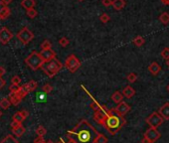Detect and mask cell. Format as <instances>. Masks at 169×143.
I'll return each mask as SVG.
<instances>
[{
    "instance_id": "1",
    "label": "cell",
    "mask_w": 169,
    "mask_h": 143,
    "mask_svg": "<svg viewBox=\"0 0 169 143\" xmlns=\"http://www.w3.org/2000/svg\"><path fill=\"white\" fill-rule=\"evenodd\" d=\"M88 95L92 101V102L91 103V108L94 111H100L105 115V122H103L102 126H105L108 133H111L112 135H116L117 133H118L127 123V120L124 119V117L117 113L116 108H107L106 106H102L100 102H97L89 92Z\"/></svg>"
},
{
    "instance_id": "2",
    "label": "cell",
    "mask_w": 169,
    "mask_h": 143,
    "mask_svg": "<svg viewBox=\"0 0 169 143\" xmlns=\"http://www.w3.org/2000/svg\"><path fill=\"white\" fill-rule=\"evenodd\" d=\"M100 133L88 120L82 119L73 129L67 132L68 139L75 143H96Z\"/></svg>"
},
{
    "instance_id": "3",
    "label": "cell",
    "mask_w": 169,
    "mask_h": 143,
    "mask_svg": "<svg viewBox=\"0 0 169 143\" xmlns=\"http://www.w3.org/2000/svg\"><path fill=\"white\" fill-rule=\"evenodd\" d=\"M62 68H63V64L55 58L52 61L45 63L42 66L41 69L49 78H53V76H55L62 70Z\"/></svg>"
},
{
    "instance_id": "4",
    "label": "cell",
    "mask_w": 169,
    "mask_h": 143,
    "mask_svg": "<svg viewBox=\"0 0 169 143\" xmlns=\"http://www.w3.org/2000/svg\"><path fill=\"white\" fill-rule=\"evenodd\" d=\"M25 64L28 66L31 70L37 71L42 68V66L45 64V62L43 61V59L41 58L40 53L33 51L25 59Z\"/></svg>"
},
{
    "instance_id": "5",
    "label": "cell",
    "mask_w": 169,
    "mask_h": 143,
    "mask_svg": "<svg viewBox=\"0 0 169 143\" xmlns=\"http://www.w3.org/2000/svg\"><path fill=\"white\" fill-rule=\"evenodd\" d=\"M65 67H66L71 73H76L81 67V62L75 55H70L65 61Z\"/></svg>"
},
{
    "instance_id": "6",
    "label": "cell",
    "mask_w": 169,
    "mask_h": 143,
    "mask_svg": "<svg viewBox=\"0 0 169 143\" xmlns=\"http://www.w3.org/2000/svg\"><path fill=\"white\" fill-rule=\"evenodd\" d=\"M17 38L23 45H27V44H29L34 39V34H33V32L30 31L27 27H24V28H22L18 32Z\"/></svg>"
},
{
    "instance_id": "7",
    "label": "cell",
    "mask_w": 169,
    "mask_h": 143,
    "mask_svg": "<svg viewBox=\"0 0 169 143\" xmlns=\"http://www.w3.org/2000/svg\"><path fill=\"white\" fill-rule=\"evenodd\" d=\"M145 121L150 126V127L157 128L163 123L164 119H163V117L158 112H152L148 117H146Z\"/></svg>"
},
{
    "instance_id": "8",
    "label": "cell",
    "mask_w": 169,
    "mask_h": 143,
    "mask_svg": "<svg viewBox=\"0 0 169 143\" xmlns=\"http://www.w3.org/2000/svg\"><path fill=\"white\" fill-rule=\"evenodd\" d=\"M160 132L157 130V128H152L150 127L149 129L146 130V132L144 133V137H146L147 139H148L151 143H154L156 142L158 139L160 138Z\"/></svg>"
},
{
    "instance_id": "9",
    "label": "cell",
    "mask_w": 169,
    "mask_h": 143,
    "mask_svg": "<svg viewBox=\"0 0 169 143\" xmlns=\"http://www.w3.org/2000/svg\"><path fill=\"white\" fill-rule=\"evenodd\" d=\"M12 38H13V34L10 32L8 28L3 27V28L0 29V43H2L3 45H6Z\"/></svg>"
},
{
    "instance_id": "10",
    "label": "cell",
    "mask_w": 169,
    "mask_h": 143,
    "mask_svg": "<svg viewBox=\"0 0 169 143\" xmlns=\"http://www.w3.org/2000/svg\"><path fill=\"white\" fill-rule=\"evenodd\" d=\"M40 56L43 59V61L45 63L52 61L53 59L56 58V53L54 52L52 49H49V50H41L40 52Z\"/></svg>"
},
{
    "instance_id": "11",
    "label": "cell",
    "mask_w": 169,
    "mask_h": 143,
    "mask_svg": "<svg viewBox=\"0 0 169 143\" xmlns=\"http://www.w3.org/2000/svg\"><path fill=\"white\" fill-rule=\"evenodd\" d=\"M130 106L128 103H127L125 101H122L121 103L117 104V106L116 107V111H117V113L122 116H124L125 114L128 113V111H130Z\"/></svg>"
},
{
    "instance_id": "12",
    "label": "cell",
    "mask_w": 169,
    "mask_h": 143,
    "mask_svg": "<svg viewBox=\"0 0 169 143\" xmlns=\"http://www.w3.org/2000/svg\"><path fill=\"white\" fill-rule=\"evenodd\" d=\"M158 113L163 117L164 120L169 119V102H165L163 106L158 109Z\"/></svg>"
},
{
    "instance_id": "13",
    "label": "cell",
    "mask_w": 169,
    "mask_h": 143,
    "mask_svg": "<svg viewBox=\"0 0 169 143\" xmlns=\"http://www.w3.org/2000/svg\"><path fill=\"white\" fill-rule=\"evenodd\" d=\"M148 71H149V73L152 76H157L158 74L160 73V71H161V66L158 64L157 62H152L148 66Z\"/></svg>"
},
{
    "instance_id": "14",
    "label": "cell",
    "mask_w": 169,
    "mask_h": 143,
    "mask_svg": "<svg viewBox=\"0 0 169 143\" xmlns=\"http://www.w3.org/2000/svg\"><path fill=\"white\" fill-rule=\"evenodd\" d=\"M29 92H31V91H30V89H29V86H28V84H24L23 86H21V89H20V91L16 93L20 98H23L28 95Z\"/></svg>"
},
{
    "instance_id": "15",
    "label": "cell",
    "mask_w": 169,
    "mask_h": 143,
    "mask_svg": "<svg viewBox=\"0 0 169 143\" xmlns=\"http://www.w3.org/2000/svg\"><path fill=\"white\" fill-rule=\"evenodd\" d=\"M122 95L127 98H132L134 96V95H135V91H134V89L132 86H127L122 91Z\"/></svg>"
},
{
    "instance_id": "16",
    "label": "cell",
    "mask_w": 169,
    "mask_h": 143,
    "mask_svg": "<svg viewBox=\"0 0 169 143\" xmlns=\"http://www.w3.org/2000/svg\"><path fill=\"white\" fill-rule=\"evenodd\" d=\"M94 119L95 121H97L99 124L103 125V122H105V115L103 113L100 111H94Z\"/></svg>"
},
{
    "instance_id": "17",
    "label": "cell",
    "mask_w": 169,
    "mask_h": 143,
    "mask_svg": "<svg viewBox=\"0 0 169 143\" xmlns=\"http://www.w3.org/2000/svg\"><path fill=\"white\" fill-rule=\"evenodd\" d=\"M8 100L10 101L11 104H13V106H17L18 104L21 102V101H22V98H20L17 95H16V93H11V92H10Z\"/></svg>"
},
{
    "instance_id": "18",
    "label": "cell",
    "mask_w": 169,
    "mask_h": 143,
    "mask_svg": "<svg viewBox=\"0 0 169 143\" xmlns=\"http://www.w3.org/2000/svg\"><path fill=\"white\" fill-rule=\"evenodd\" d=\"M35 5H36L35 0H22V2H21V6L26 10L34 8Z\"/></svg>"
},
{
    "instance_id": "19",
    "label": "cell",
    "mask_w": 169,
    "mask_h": 143,
    "mask_svg": "<svg viewBox=\"0 0 169 143\" xmlns=\"http://www.w3.org/2000/svg\"><path fill=\"white\" fill-rule=\"evenodd\" d=\"M123 95H122V92L121 91H114L112 93V100L116 102V103H121L122 101H123Z\"/></svg>"
},
{
    "instance_id": "20",
    "label": "cell",
    "mask_w": 169,
    "mask_h": 143,
    "mask_svg": "<svg viewBox=\"0 0 169 143\" xmlns=\"http://www.w3.org/2000/svg\"><path fill=\"white\" fill-rule=\"evenodd\" d=\"M125 3L124 0H112V6L116 10H122L125 7Z\"/></svg>"
},
{
    "instance_id": "21",
    "label": "cell",
    "mask_w": 169,
    "mask_h": 143,
    "mask_svg": "<svg viewBox=\"0 0 169 143\" xmlns=\"http://www.w3.org/2000/svg\"><path fill=\"white\" fill-rule=\"evenodd\" d=\"M12 132L14 135H16L17 137H20V136H22L24 133H25V127L22 125V124H20L18 125L16 128H13L12 129Z\"/></svg>"
},
{
    "instance_id": "22",
    "label": "cell",
    "mask_w": 169,
    "mask_h": 143,
    "mask_svg": "<svg viewBox=\"0 0 169 143\" xmlns=\"http://www.w3.org/2000/svg\"><path fill=\"white\" fill-rule=\"evenodd\" d=\"M0 143H20L17 139L13 137V135H6L4 138L0 141Z\"/></svg>"
},
{
    "instance_id": "23",
    "label": "cell",
    "mask_w": 169,
    "mask_h": 143,
    "mask_svg": "<svg viewBox=\"0 0 169 143\" xmlns=\"http://www.w3.org/2000/svg\"><path fill=\"white\" fill-rule=\"evenodd\" d=\"M132 43L136 47H141L145 43V40H144V38L142 36H137L132 40Z\"/></svg>"
},
{
    "instance_id": "24",
    "label": "cell",
    "mask_w": 169,
    "mask_h": 143,
    "mask_svg": "<svg viewBox=\"0 0 169 143\" xmlns=\"http://www.w3.org/2000/svg\"><path fill=\"white\" fill-rule=\"evenodd\" d=\"M10 13H11L10 9L7 6H5L3 8V10L1 11V12H0V20H4V19L8 18V16L10 15Z\"/></svg>"
},
{
    "instance_id": "25",
    "label": "cell",
    "mask_w": 169,
    "mask_h": 143,
    "mask_svg": "<svg viewBox=\"0 0 169 143\" xmlns=\"http://www.w3.org/2000/svg\"><path fill=\"white\" fill-rule=\"evenodd\" d=\"M159 21L161 22L162 24L167 25L169 23V13H167V12L161 13L160 16H159Z\"/></svg>"
},
{
    "instance_id": "26",
    "label": "cell",
    "mask_w": 169,
    "mask_h": 143,
    "mask_svg": "<svg viewBox=\"0 0 169 143\" xmlns=\"http://www.w3.org/2000/svg\"><path fill=\"white\" fill-rule=\"evenodd\" d=\"M11 106V102L8 100V98H2V100H0V106H1L3 109H8Z\"/></svg>"
},
{
    "instance_id": "27",
    "label": "cell",
    "mask_w": 169,
    "mask_h": 143,
    "mask_svg": "<svg viewBox=\"0 0 169 143\" xmlns=\"http://www.w3.org/2000/svg\"><path fill=\"white\" fill-rule=\"evenodd\" d=\"M46 133H47V130H46V128L44 127V126H42V125H39L37 127V129H36V134L39 136V137H43L44 135H46Z\"/></svg>"
},
{
    "instance_id": "28",
    "label": "cell",
    "mask_w": 169,
    "mask_h": 143,
    "mask_svg": "<svg viewBox=\"0 0 169 143\" xmlns=\"http://www.w3.org/2000/svg\"><path fill=\"white\" fill-rule=\"evenodd\" d=\"M13 120H14V121H16V122L20 123V124H22V122L25 120V118L22 116V114H21V112L19 111V112H16L13 115Z\"/></svg>"
},
{
    "instance_id": "29",
    "label": "cell",
    "mask_w": 169,
    "mask_h": 143,
    "mask_svg": "<svg viewBox=\"0 0 169 143\" xmlns=\"http://www.w3.org/2000/svg\"><path fill=\"white\" fill-rule=\"evenodd\" d=\"M26 14H27V16H28L29 18L33 19V18H35L36 16H37L38 12H37V10H36L35 8H31V9H29V10H27Z\"/></svg>"
},
{
    "instance_id": "30",
    "label": "cell",
    "mask_w": 169,
    "mask_h": 143,
    "mask_svg": "<svg viewBox=\"0 0 169 143\" xmlns=\"http://www.w3.org/2000/svg\"><path fill=\"white\" fill-rule=\"evenodd\" d=\"M137 75H136L135 73H130V74H128L127 76V80L129 81V82H135L136 81V80H137Z\"/></svg>"
},
{
    "instance_id": "31",
    "label": "cell",
    "mask_w": 169,
    "mask_h": 143,
    "mask_svg": "<svg viewBox=\"0 0 169 143\" xmlns=\"http://www.w3.org/2000/svg\"><path fill=\"white\" fill-rule=\"evenodd\" d=\"M51 48H52V44H51V42L49 41V40H45L44 42L41 44V49H42V50H49V49H51Z\"/></svg>"
},
{
    "instance_id": "32",
    "label": "cell",
    "mask_w": 169,
    "mask_h": 143,
    "mask_svg": "<svg viewBox=\"0 0 169 143\" xmlns=\"http://www.w3.org/2000/svg\"><path fill=\"white\" fill-rule=\"evenodd\" d=\"M100 20H101V22H102V23H103V24H107V22L111 20V17H110V15H108V14H107V13H103V14H102V15H101Z\"/></svg>"
},
{
    "instance_id": "33",
    "label": "cell",
    "mask_w": 169,
    "mask_h": 143,
    "mask_svg": "<svg viewBox=\"0 0 169 143\" xmlns=\"http://www.w3.org/2000/svg\"><path fill=\"white\" fill-rule=\"evenodd\" d=\"M59 44L61 45L62 47H67L69 44H70V41H69V39L68 38H66V37H62L61 39L59 40Z\"/></svg>"
},
{
    "instance_id": "34",
    "label": "cell",
    "mask_w": 169,
    "mask_h": 143,
    "mask_svg": "<svg viewBox=\"0 0 169 143\" xmlns=\"http://www.w3.org/2000/svg\"><path fill=\"white\" fill-rule=\"evenodd\" d=\"M21 89V86L19 85H11L9 86V90L11 93H17Z\"/></svg>"
},
{
    "instance_id": "35",
    "label": "cell",
    "mask_w": 169,
    "mask_h": 143,
    "mask_svg": "<svg viewBox=\"0 0 169 143\" xmlns=\"http://www.w3.org/2000/svg\"><path fill=\"white\" fill-rule=\"evenodd\" d=\"M42 90H43V91L46 93V95H48V93H50L53 91V86L50 84H46V85L43 86Z\"/></svg>"
},
{
    "instance_id": "36",
    "label": "cell",
    "mask_w": 169,
    "mask_h": 143,
    "mask_svg": "<svg viewBox=\"0 0 169 143\" xmlns=\"http://www.w3.org/2000/svg\"><path fill=\"white\" fill-rule=\"evenodd\" d=\"M107 141H108L107 137H106L103 134L100 133V135H99V137H97L96 143H107Z\"/></svg>"
},
{
    "instance_id": "37",
    "label": "cell",
    "mask_w": 169,
    "mask_h": 143,
    "mask_svg": "<svg viewBox=\"0 0 169 143\" xmlns=\"http://www.w3.org/2000/svg\"><path fill=\"white\" fill-rule=\"evenodd\" d=\"M28 84V86H29V89H30V91H35L37 87H38V82L37 81H30L29 82H27Z\"/></svg>"
},
{
    "instance_id": "38",
    "label": "cell",
    "mask_w": 169,
    "mask_h": 143,
    "mask_svg": "<svg viewBox=\"0 0 169 143\" xmlns=\"http://www.w3.org/2000/svg\"><path fill=\"white\" fill-rule=\"evenodd\" d=\"M161 57L167 61V60L169 59V48L166 47V48L163 49V50L161 51Z\"/></svg>"
},
{
    "instance_id": "39",
    "label": "cell",
    "mask_w": 169,
    "mask_h": 143,
    "mask_svg": "<svg viewBox=\"0 0 169 143\" xmlns=\"http://www.w3.org/2000/svg\"><path fill=\"white\" fill-rule=\"evenodd\" d=\"M21 82V79L19 76H14L11 79V85H20Z\"/></svg>"
},
{
    "instance_id": "40",
    "label": "cell",
    "mask_w": 169,
    "mask_h": 143,
    "mask_svg": "<svg viewBox=\"0 0 169 143\" xmlns=\"http://www.w3.org/2000/svg\"><path fill=\"white\" fill-rule=\"evenodd\" d=\"M102 5H105L106 7H108L112 5V0H102Z\"/></svg>"
},
{
    "instance_id": "41",
    "label": "cell",
    "mask_w": 169,
    "mask_h": 143,
    "mask_svg": "<svg viewBox=\"0 0 169 143\" xmlns=\"http://www.w3.org/2000/svg\"><path fill=\"white\" fill-rule=\"evenodd\" d=\"M46 142H47V141H45L43 137H39V136H38L37 138L34 140V143H46Z\"/></svg>"
},
{
    "instance_id": "42",
    "label": "cell",
    "mask_w": 169,
    "mask_h": 143,
    "mask_svg": "<svg viewBox=\"0 0 169 143\" xmlns=\"http://www.w3.org/2000/svg\"><path fill=\"white\" fill-rule=\"evenodd\" d=\"M5 85H6V81H5V80L2 79V76H0V90H1L2 87H4Z\"/></svg>"
},
{
    "instance_id": "43",
    "label": "cell",
    "mask_w": 169,
    "mask_h": 143,
    "mask_svg": "<svg viewBox=\"0 0 169 143\" xmlns=\"http://www.w3.org/2000/svg\"><path fill=\"white\" fill-rule=\"evenodd\" d=\"M21 112V114H22V116L26 119L27 117H28V115H29V112L28 111H25V109H24V111H20Z\"/></svg>"
},
{
    "instance_id": "44",
    "label": "cell",
    "mask_w": 169,
    "mask_h": 143,
    "mask_svg": "<svg viewBox=\"0 0 169 143\" xmlns=\"http://www.w3.org/2000/svg\"><path fill=\"white\" fill-rule=\"evenodd\" d=\"M18 125H20V123L16 122V121H14V120H13L12 123H11V127H12V129H13V128H16V127H17Z\"/></svg>"
},
{
    "instance_id": "45",
    "label": "cell",
    "mask_w": 169,
    "mask_h": 143,
    "mask_svg": "<svg viewBox=\"0 0 169 143\" xmlns=\"http://www.w3.org/2000/svg\"><path fill=\"white\" fill-rule=\"evenodd\" d=\"M5 74V69L3 67H0V76H2Z\"/></svg>"
},
{
    "instance_id": "46",
    "label": "cell",
    "mask_w": 169,
    "mask_h": 143,
    "mask_svg": "<svg viewBox=\"0 0 169 143\" xmlns=\"http://www.w3.org/2000/svg\"><path fill=\"white\" fill-rule=\"evenodd\" d=\"M1 1H2V2H3L5 5H6V6H7L8 4H10V3L12 2V0H1Z\"/></svg>"
},
{
    "instance_id": "47",
    "label": "cell",
    "mask_w": 169,
    "mask_h": 143,
    "mask_svg": "<svg viewBox=\"0 0 169 143\" xmlns=\"http://www.w3.org/2000/svg\"><path fill=\"white\" fill-rule=\"evenodd\" d=\"M141 143H151L148 139L146 138V137H144L143 136V138H142V140H141Z\"/></svg>"
},
{
    "instance_id": "48",
    "label": "cell",
    "mask_w": 169,
    "mask_h": 143,
    "mask_svg": "<svg viewBox=\"0 0 169 143\" xmlns=\"http://www.w3.org/2000/svg\"><path fill=\"white\" fill-rule=\"evenodd\" d=\"M6 6V5H5L2 1H0V12H1V11L3 10V8Z\"/></svg>"
},
{
    "instance_id": "49",
    "label": "cell",
    "mask_w": 169,
    "mask_h": 143,
    "mask_svg": "<svg viewBox=\"0 0 169 143\" xmlns=\"http://www.w3.org/2000/svg\"><path fill=\"white\" fill-rule=\"evenodd\" d=\"M161 2L163 5H166V6H168L169 5V0H161Z\"/></svg>"
},
{
    "instance_id": "50",
    "label": "cell",
    "mask_w": 169,
    "mask_h": 143,
    "mask_svg": "<svg viewBox=\"0 0 169 143\" xmlns=\"http://www.w3.org/2000/svg\"><path fill=\"white\" fill-rule=\"evenodd\" d=\"M57 143H65V141H64V139H63V138H60V140H59Z\"/></svg>"
},
{
    "instance_id": "51",
    "label": "cell",
    "mask_w": 169,
    "mask_h": 143,
    "mask_svg": "<svg viewBox=\"0 0 169 143\" xmlns=\"http://www.w3.org/2000/svg\"><path fill=\"white\" fill-rule=\"evenodd\" d=\"M166 66H167V67L169 68V59H168L167 61H166Z\"/></svg>"
},
{
    "instance_id": "52",
    "label": "cell",
    "mask_w": 169,
    "mask_h": 143,
    "mask_svg": "<svg viewBox=\"0 0 169 143\" xmlns=\"http://www.w3.org/2000/svg\"><path fill=\"white\" fill-rule=\"evenodd\" d=\"M46 143H55V142H53L52 140H48V141H47Z\"/></svg>"
},
{
    "instance_id": "53",
    "label": "cell",
    "mask_w": 169,
    "mask_h": 143,
    "mask_svg": "<svg viewBox=\"0 0 169 143\" xmlns=\"http://www.w3.org/2000/svg\"><path fill=\"white\" fill-rule=\"evenodd\" d=\"M65 143H66V142H65ZM68 143H75V142H73V141H71V140H69V142Z\"/></svg>"
},
{
    "instance_id": "54",
    "label": "cell",
    "mask_w": 169,
    "mask_h": 143,
    "mask_svg": "<svg viewBox=\"0 0 169 143\" xmlns=\"http://www.w3.org/2000/svg\"><path fill=\"white\" fill-rule=\"evenodd\" d=\"M167 91H168V92H169V85H168V86H167Z\"/></svg>"
},
{
    "instance_id": "55",
    "label": "cell",
    "mask_w": 169,
    "mask_h": 143,
    "mask_svg": "<svg viewBox=\"0 0 169 143\" xmlns=\"http://www.w3.org/2000/svg\"><path fill=\"white\" fill-rule=\"evenodd\" d=\"M2 116V111H0V117Z\"/></svg>"
},
{
    "instance_id": "56",
    "label": "cell",
    "mask_w": 169,
    "mask_h": 143,
    "mask_svg": "<svg viewBox=\"0 0 169 143\" xmlns=\"http://www.w3.org/2000/svg\"><path fill=\"white\" fill-rule=\"evenodd\" d=\"M79 1H84V0H79Z\"/></svg>"
}]
</instances>
